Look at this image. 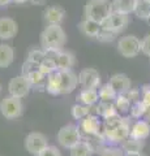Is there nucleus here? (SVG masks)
<instances>
[{
	"instance_id": "nucleus-1",
	"label": "nucleus",
	"mask_w": 150,
	"mask_h": 156,
	"mask_svg": "<svg viewBox=\"0 0 150 156\" xmlns=\"http://www.w3.org/2000/svg\"><path fill=\"white\" fill-rule=\"evenodd\" d=\"M79 85V76L72 70H55L46 78V91L50 95L71 94Z\"/></svg>"
},
{
	"instance_id": "nucleus-2",
	"label": "nucleus",
	"mask_w": 150,
	"mask_h": 156,
	"mask_svg": "<svg viewBox=\"0 0 150 156\" xmlns=\"http://www.w3.org/2000/svg\"><path fill=\"white\" fill-rule=\"evenodd\" d=\"M130 119L129 117H122L116 115L110 119H104L102 124V135L103 140L108 143H122L127 138H129L130 131Z\"/></svg>"
},
{
	"instance_id": "nucleus-3",
	"label": "nucleus",
	"mask_w": 150,
	"mask_h": 156,
	"mask_svg": "<svg viewBox=\"0 0 150 156\" xmlns=\"http://www.w3.org/2000/svg\"><path fill=\"white\" fill-rule=\"evenodd\" d=\"M67 43V34L60 25H47L41 33L43 50H61Z\"/></svg>"
},
{
	"instance_id": "nucleus-4",
	"label": "nucleus",
	"mask_w": 150,
	"mask_h": 156,
	"mask_svg": "<svg viewBox=\"0 0 150 156\" xmlns=\"http://www.w3.org/2000/svg\"><path fill=\"white\" fill-rule=\"evenodd\" d=\"M112 12V2L110 0H89L84 8V17L102 25Z\"/></svg>"
},
{
	"instance_id": "nucleus-5",
	"label": "nucleus",
	"mask_w": 150,
	"mask_h": 156,
	"mask_svg": "<svg viewBox=\"0 0 150 156\" xmlns=\"http://www.w3.org/2000/svg\"><path fill=\"white\" fill-rule=\"evenodd\" d=\"M0 113L7 120H16L20 119L24 113V104L20 98L16 96H5L0 101Z\"/></svg>"
},
{
	"instance_id": "nucleus-6",
	"label": "nucleus",
	"mask_w": 150,
	"mask_h": 156,
	"mask_svg": "<svg viewBox=\"0 0 150 156\" xmlns=\"http://www.w3.org/2000/svg\"><path fill=\"white\" fill-rule=\"evenodd\" d=\"M57 143L64 148H72L75 144H77L81 140V133H80V128L76 125H64L60 130L57 131Z\"/></svg>"
},
{
	"instance_id": "nucleus-7",
	"label": "nucleus",
	"mask_w": 150,
	"mask_h": 156,
	"mask_svg": "<svg viewBox=\"0 0 150 156\" xmlns=\"http://www.w3.org/2000/svg\"><path fill=\"white\" fill-rule=\"evenodd\" d=\"M118 51L125 58L136 57L141 52V41L136 35L122 37L118 42Z\"/></svg>"
},
{
	"instance_id": "nucleus-8",
	"label": "nucleus",
	"mask_w": 150,
	"mask_h": 156,
	"mask_svg": "<svg viewBox=\"0 0 150 156\" xmlns=\"http://www.w3.org/2000/svg\"><path fill=\"white\" fill-rule=\"evenodd\" d=\"M24 146H25L29 154L37 156L43 148H46L48 146V139L45 134L39 133V131H33V133H29L25 136Z\"/></svg>"
},
{
	"instance_id": "nucleus-9",
	"label": "nucleus",
	"mask_w": 150,
	"mask_h": 156,
	"mask_svg": "<svg viewBox=\"0 0 150 156\" xmlns=\"http://www.w3.org/2000/svg\"><path fill=\"white\" fill-rule=\"evenodd\" d=\"M129 23V16L128 14L112 12L110 16L104 20V22L102 23V27L106 30H110L115 34H120L127 29Z\"/></svg>"
},
{
	"instance_id": "nucleus-10",
	"label": "nucleus",
	"mask_w": 150,
	"mask_h": 156,
	"mask_svg": "<svg viewBox=\"0 0 150 156\" xmlns=\"http://www.w3.org/2000/svg\"><path fill=\"white\" fill-rule=\"evenodd\" d=\"M31 83L27 81V78L25 76H16L13 77L8 83V91H9V95L12 96H16V98H25L29 92H30L31 89Z\"/></svg>"
},
{
	"instance_id": "nucleus-11",
	"label": "nucleus",
	"mask_w": 150,
	"mask_h": 156,
	"mask_svg": "<svg viewBox=\"0 0 150 156\" xmlns=\"http://www.w3.org/2000/svg\"><path fill=\"white\" fill-rule=\"evenodd\" d=\"M80 130L84 131L85 135L89 136H97L103 140L102 135V122L99 121V119L94 115H88L85 119L81 120L80 122Z\"/></svg>"
},
{
	"instance_id": "nucleus-12",
	"label": "nucleus",
	"mask_w": 150,
	"mask_h": 156,
	"mask_svg": "<svg viewBox=\"0 0 150 156\" xmlns=\"http://www.w3.org/2000/svg\"><path fill=\"white\" fill-rule=\"evenodd\" d=\"M79 85L82 89H98L101 85V74L94 68L82 69L79 74Z\"/></svg>"
},
{
	"instance_id": "nucleus-13",
	"label": "nucleus",
	"mask_w": 150,
	"mask_h": 156,
	"mask_svg": "<svg viewBox=\"0 0 150 156\" xmlns=\"http://www.w3.org/2000/svg\"><path fill=\"white\" fill-rule=\"evenodd\" d=\"M22 76L27 78V81L31 83V86H41L46 81V76L39 70L37 64L25 61L22 65Z\"/></svg>"
},
{
	"instance_id": "nucleus-14",
	"label": "nucleus",
	"mask_w": 150,
	"mask_h": 156,
	"mask_svg": "<svg viewBox=\"0 0 150 156\" xmlns=\"http://www.w3.org/2000/svg\"><path fill=\"white\" fill-rule=\"evenodd\" d=\"M18 33V25L11 17H0V39L8 41L16 37Z\"/></svg>"
},
{
	"instance_id": "nucleus-15",
	"label": "nucleus",
	"mask_w": 150,
	"mask_h": 156,
	"mask_svg": "<svg viewBox=\"0 0 150 156\" xmlns=\"http://www.w3.org/2000/svg\"><path fill=\"white\" fill-rule=\"evenodd\" d=\"M110 85L114 87L118 94H127L132 89L130 78L124 73H116L110 78Z\"/></svg>"
},
{
	"instance_id": "nucleus-16",
	"label": "nucleus",
	"mask_w": 150,
	"mask_h": 156,
	"mask_svg": "<svg viewBox=\"0 0 150 156\" xmlns=\"http://www.w3.org/2000/svg\"><path fill=\"white\" fill-rule=\"evenodd\" d=\"M149 136H150V124L146 120H138L130 126L129 138L145 140Z\"/></svg>"
},
{
	"instance_id": "nucleus-17",
	"label": "nucleus",
	"mask_w": 150,
	"mask_h": 156,
	"mask_svg": "<svg viewBox=\"0 0 150 156\" xmlns=\"http://www.w3.org/2000/svg\"><path fill=\"white\" fill-rule=\"evenodd\" d=\"M65 17V11L59 5H52L48 7L45 13H43V18L47 22V25H61Z\"/></svg>"
},
{
	"instance_id": "nucleus-18",
	"label": "nucleus",
	"mask_w": 150,
	"mask_h": 156,
	"mask_svg": "<svg viewBox=\"0 0 150 156\" xmlns=\"http://www.w3.org/2000/svg\"><path fill=\"white\" fill-rule=\"evenodd\" d=\"M55 64L57 70H68L72 69L76 64V56L73 52L67 51V50H60L59 55H57Z\"/></svg>"
},
{
	"instance_id": "nucleus-19",
	"label": "nucleus",
	"mask_w": 150,
	"mask_h": 156,
	"mask_svg": "<svg viewBox=\"0 0 150 156\" xmlns=\"http://www.w3.org/2000/svg\"><path fill=\"white\" fill-rule=\"evenodd\" d=\"M102 29V25L95 21H91V20L84 18L82 21L79 23V30L82 35L88 37V38H95L98 37V34Z\"/></svg>"
},
{
	"instance_id": "nucleus-20",
	"label": "nucleus",
	"mask_w": 150,
	"mask_h": 156,
	"mask_svg": "<svg viewBox=\"0 0 150 156\" xmlns=\"http://www.w3.org/2000/svg\"><path fill=\"white\" fill-rule=\"evenodd\" d=\"M76 99H77V101H80L81 104H86V105L91 107V105L98 103V100H99L98 90L97 89H82Z\"/></svg>"
},
{
	"instance_id": "nucleus-21",
	"label": "nucleus",
	"mask_w": 150,
	"mask_h": 156,
	"mask_svg": "<svg viewBox=\"0 0 150 156\" xmlns=\"http://www.w3.org/2000/svg\"><path fill=\"white\" fill-rule=\"evenodd\" d=\"M95 111H97V115H99L103 119H110V117L120 115L119 111L116 109L114 101H101L99 100V104H97Z\"/></svg>"
},
{
	"instance_id": "nucleus-22",
	"label": "nucleus",
	"mask_w": 150,
	"mask_h": 156,
	"mask_svg": "<svg viewBox=\"0 0 150 156\" xmlns=\"http://www.w3.org/2000/svg\"><path fill=\"white\" fill-rule=\"evenodd\" d=\"M13 60H14L13 48L9 44H5V43H0V68L11 66Z\"/></svg>"
},
{
	"instance_id": "nucleus-23",
	"label": "nucleus",
	"mask_w": 150,
	"mask_h": 156,
	"mask_svg": "<svg viewBox=\"0 0 150 156\" xmlns=\"http://www.w3.org/2000/svg\"><path fill=\"white\" fill-rule=\"evenodd\" d=\"M94 152V148L88 140H80L72 148H69L71 156H91Z\"/></svg>"
},
{
	"instance_id": "nucleus-24",
	"label": "nucleus",
	"mask_w": 150,
	"mask_h": 156,
	"mask_svg": "<svg viewBox=\"0 0 150 156\" xmlns=\"http://www.w3.org/2000/svg\"><path fill=\"white\" fill-rule=\"evenodd\" d=\"M136 2L137 0H112V9L118 13L130 14L134 12Z\"/></svg>"
},
{
	"instance_id": "nucleus-25",
	"label": "nucleus",
	"mask_w": 150,
	"mask_h": 156,
	"mask_svg": "<svg viewBox=\"0 0 150 156\" xmlns=\"http://www.w3.org/2000/svg\"><path fill=\"white\" fill-rule=\"evenodd\" d=\"M144 146H145L144 140L127 138L124 142H122V150L124 152H141Z\"/></svg>"
},
{
	"instance_id": "nucleus-26",
	"label": "nucleus",
	"mask_w": 150,
	"mask_h": 156,
	"mask_svg": "<svg viewBox=\"0 0 150 156\" xmlns=\"http://www.w3.org/2000/svg\"><path fill=\"white\" fill-rule=\"evenodd\" d=\"M98 94H99V100L101 101H115L116 96H118V92H116L114 87L110 85V82L99 87Z\"/></svg>"
},
{
	"instance_id": "nucleus-27",
	"label": "nucleus",
	"mask_w": 150,
	"mask_h": 156,
	"mask_svg": "<svg viewBox=\"0 0 150 156\" xmlns=\"http://www.w3.org/2000/svg\"><path fill=\"white\" fill-rule=\"evenodd\" d=\"M140 20L146 21L150 16V3L149 0H137L136 2V7H134V12H133Z\"/></svg>"
},
{
	"instance_id": "nucleus-28",
	"label": "nucleus",
	"mask_w": 150,
	"mask_h": 156,
	"mask_svg": "<svg viewBox=\"0 0 150 156\" xmlns=\"http://www.w3.org/2000/svg\"><path fill=\"white\" fill-rule=\"evenodd\" d=\"M71 115L75 120H82L85 119L88 115H90V105H86V104H75L73 107L71 108Z\"/></svg>"
},
{
	"instance_id": "nucleus-29",
	"label": "nucleus",
	"mask_w": 150,
	"mask_h": 156,
	"mask_svg": "<svg viewBox=\"0 0 150 156\" xmlns=\"http://www.w3.org/2000/svg\"><path fill=\"white\" fill-rule=\"evenodd\" d=\"M114 104L119 113H127L128 111H130V100L125 96V94H118Z\"/></svg>"
},
{
	"instance_id": "nucleus-30",
	"label": "nucleus",
	"mask_w": 150,
	"mask_h": 156,
	"mask_svg": "<svg viewBox=\"0 0 150 156\" xmlns=\"http://www.w3.org/2000/svg\"><path fill=\"white\" fill-rule=\"evenodd\" d=\"M45 58H46V53H45V51H43V48H41V50L33 48V50H30V51H29V53H27L26 61L39 65L41 62L45 60Z\"/></svg>"
},
{
	"instance_id": "nucleus-31",
	"label": "nucleus",
	"mask_w": 150,
	"mask_h": 156,
	"mask_svg": "<svg viewBox=\"0 0 150 156\" xmlns=\"http://www.w3.org/2000/svg\"><path fill=\"white\" fill-rule=\"evenodd\" d=\"M148 107L144 104L142 100H137V101H133V104L130 105V117L132 119H141L144 117L145 112H146Z\"/></svg>"
},
{
	"instance_id": "nucleus-32",
	"label": "nucleus",
	"mask_w": 150,
	"mask_h": 156,
	"mask_svg": "<svg viewBox=\"0 0 150 156\" xmlns=\"http://www.w3.org/2000/svg\"><path fill=\"white\" fill-rule=\"evenodd\" d=\"M38 68H39V70H41L46 77H47L48 74H51L52 72L57 70L55 61H54V60H51V58H48V57H46L45 60H43L41 64L38 65Z\"/></svg>"
},
{
	"instance_id": "nucleus-33",
	"label": "nucleus",
	"mask_w": 150,
	"mask_h": 156,
	"mask_svg": "<svg viewBox=\"0 0 150 156\" xmlns=\"http://www.w3.org/2000/svg\"><path fill=\"white\" fill-rule=\"evenodd\" d=\"M116 35L118 34H115L112 31H110V30H106V29H101V31L98 34V37H97V39H98L99 42H102V43H110V42H114L115 39H116Z\"/></svg>"
},
{
	"instance_id": "nucleus-34",
	"label": "nucleus",
	"mask_w": 150,
	"mask_h": 156,
	"mask_svg": "<svg viewBox=\"0 0 150 156\" xmlns=\"http://www.w3.org/2000/svg\"><path fill=\"white\" fill-rule=\"evenodd\" d=\"M37 156H61V154L55 146H47V147L43 148Z\"/></svg>"
},
{
	"instance_id": "nucleus-35",
	"label": "nucleus",
	"mask_w": 150,
	"mask_h": 156,
	"mask_svg": "<svg viewBox=\"0 0 150 156\" xmlns=\"http://www.w3.org/2000/svg\"><path fill=\"white\" fill-rule=\"evenodd\" d=\"M141 52L150 57V34L141 39Z\"/></svg>"
},
{
	"instance_id": "nucleus-36",
	"label": "nucleus",
	"mask_w": 150,
	"mask_h": 156,
	"mask_svg": "<svg viewBox=\"0 0 150 156\" xmlns=\"http://www.w3.org/2000/svg\"><path fill=\"white\" fill-rule=\"evenodd\" d=\"M141 92H142L144 104L146 107H150V85H144L141 89Z\"/></svg>"
},
{
	"instance_id": "nucleus-37",
	"label": "nucleus",
	"mask_w": 150,
	"mask_h": 156,
	"mask_svg": "<svg viewBox=\"0 0 150 156\" xmlns=\"http://www.w3.org/2000/svg\"><path fill=\"white\" fill-rule=\"evenodd\" d=\"M125 96H127L130 101H137V100H140V90L130 89L127 94H125Z\"/></svg>"
},
{
	"instance_id": "nucleus-38",
	"label": "nucleus",
	"mask_w": 150,
	"mask_h": 156,
	"mask_svg": "<svg viewBox=\"0 0 150 156\" xmlns=\"http://www.w3.org/2000/svg\"><path fill=\"white\" fill-rule=\"evenodd\" d=\"M29 2H30L33 5H43L47 0H29Z\"/></svg>"
},
{
	"instance_id": "nucleus-39",
	"label": "nucleus",
	"mask_w": 150,
	"mask_h": 156,
	"mask_svg": "<svg viewBox=\"0 0 150 156\" xmlns=\"http://www.w3.org/2000/svg\"><path fill=\"white\" fill-rule=\"evenodd\" d=\"M123 156H145L142 152H124Z\"/></svg>"
},
{
	"instance_id": "nucleus-40",
	"label": "nucleus",
	"mask_w": 150,
	"mask_h": 156,
	"mask_svg": "<svg viewBox=\"0 0 150 156\" xmlns=\"http://www.w3.org/2000/svg\"><path fill=\"white\" fill-rule=\"evenodd\" d=\"M144 117H145V120H146L150 124V107H148V108H146V112H145Z\"/></svg>"
},
{
	"instance_id": "nucleus-41",
	"label": "nucleus",
	"mask_w": 150,
	"mask_h": 156,
	"mask_svg": "<svg viewBox=\"0 0 150 156\" xmlns=\"http://www.w3.org/2000/svg\"><path fill=\"white\" fill-rule=\"evenodd\" d=\"M13 0H0V7H5L8 4H11Z\"/></svg>"
},
{
	"instance_id": "nucleus-42",
	"label": "nucleus",
	"mask_w": 150,
	"mask_h": 156,
	"mask_svg": "<svg viewBox=\"0 0 150 156\" xmlns=\"http://www.w3.org/2000/svg\"><path fill=\"white\" fill-rule=\"evenodd\" d=\"M29 0H13V3H17V4H22V3H26Z\"/></svg>"
},
{
	"instance_id": "nucleus-43",
	"label": "nucleus",
	"mask_w": 150,
	"mask_h": 156,
	"mask_svg": "<svg viewBox=\"0 0 150 156\" xmlns=\"http://www.w3.org/2000/svg\"><path fill=\"white\" fill-rule=\"evenodd\" d=\"M101 156H114V155H110V154H101Z\"/></svg>"
},
{
	"instance_id": "nucleus-44",
	"label": "nucleus",
	"mask_w": 150,
	"mask_h": 156,
	"mask_svg": "<svg viewBox=\"0 0 150 156\" xmlns=\"http://www.w3.org/2000/svg\"><path fill=\"white\" fill-rule=\"evenodd\" d=\"M146 22H148V25H150V16H149V18L146 20Z\"/></svg>"
},
{
	"instance_id": "nucleus-45",
	"label": "nucleus",
	"mask_w": 150,
	"mask_h": 156,
	"mask_svg": "<svg viewBox=\"0 0 150 156\" xmlns=\"http://www.w3.org/2000/svg\"><path fill=\"white\" fill-rule=\"evenodd\" d=\"M2 89H3V87H2V85H0V92H2Z\"/></svg>"
},
{
	"instance_id": "nucleus-46",
	"label": "nucleus",
	"mask_w": 150,
	"mask_h": 156,
	"mask_svg": "<svg viewBox=\"0 0 150 156\" xmlns=\"http://www.w3.org/2000/svg\"><path fill=\"white\" fill-rule=\"evenodd\" d=\"M149 3H150V0H149Z\"/></svg>"
}]
</instances>
